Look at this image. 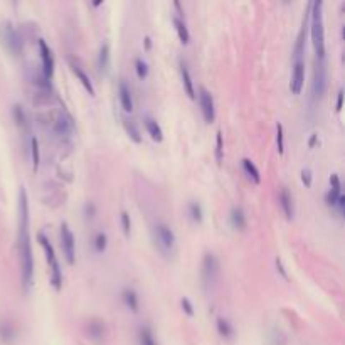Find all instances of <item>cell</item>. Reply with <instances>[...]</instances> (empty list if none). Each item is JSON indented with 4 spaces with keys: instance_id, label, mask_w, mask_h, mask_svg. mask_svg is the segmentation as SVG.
<instances>
[{
    "instance_id": "cell-14",
    "label": "cell",
    "mask_w": 345,
    "mask_h": 345,
    "mask_svg": "<svg viewBox=\"0 0 345 345\" xmlns=\"http://www.w3.org/2000/svg\"><path fill=\"white\" fill-rule=\"evenodd\" d=\"M118 96H120V103H122L123 111H127V113L133 111V96H131V90L125 81H120V84H118Z\"/></svg>"
},
{
    "instance_id": "cell-25",
    "label": "cell",
    "mask_w": 345,
    "mask_h": 345,
    "mask_svg": "<svg viewBox=\"0 0 345 345\" xmlns=\"http://www.w3.org/2000/svg\"><path fill=\"white\" fill-rule=\"evenodd\" d=\"M138 344L140 345H157L153 332L148 325H143V327H140V330H138Z\"/></svg>"
},
{
    "instance_id": "cell-9",
    "label": "cell",
    "mask_w": 345,
    "mask_h": 345,
    "mask_svg": "<svg viewBox=\"0 0 345 345\" xmlns=\"http://www.w3.org/2000/svg\"><path fill=\"white\" fill-rule=\"evenodd\" d=\"M199 106L200 111H202V116L207 123H212L216 120V105H214V98H212L211 91H207L204 86L199 88Z\"/></svg>"
},
{
    "instance_id": "cell-7",
    "label": "cell",
    "mask_w": 345,
    "mask_h": 345,
    "mask_svg": "<svg viewBox=\"0 0 345 345\" xmlns=\"http://www.w3.org/2000/svg\"><path fill=\"white\" fill-rule=\"evenodd\" d=\"M61 246L62 253L66 256V261L69 264H74L76 261V239L73 234L71 227L68 226V222L61 224Z\"/></svg>"
},
{
    "instance_id": "cell-10",
    "label": "cell",
    "mask_w": 345,
    "mask_h": 345,
    "mask_svg": "<svg viewBox=\"0 0 345 345\" xmlns=\"http://www.w3.org/2000/svg\"><path fill=\"white\" fill-rule=\"evenodd\" d=\"M39 46V53H41V59H42V76L49 81L54 74V56L51 47L47 46V42L44 39H39L37 41Z\"/></svg>"
},
{
    "instance_id": "cell-29",
    "label": "cell",
    "mask_w": 345,
    "mask_h": 345,
    "mask_svg": "<svg viewBox=\"0 0 345 345\" xmlns=\"http://www.w3.org/2000/svg\"><path fill=\"white\" fill-rule=\"evenodd\" d=\"M14 118L19 127L22 128H29V122H27V115H25L24 108L20 105H14Z\"/></svg>"
},
{
    "instance_id": "cell-41",
    "label": "cell",
    "mask_w": 345,
    "mask_h": 345,
    "mask_svg": "<svg viewBox=\"0 0 345 345\" xmlns=\"http://www.w3.org/2000/svg\"><path fill=\"white\" fill-rule=\"evenodd\" d=\"M330 187H332V189H340V179L337 174L330 175Z\"/></svg>"
},
{
    "instance_id": "cell-30",
    "label": "cell",
    "mask_w": 345,
    "mask_h": 345,
    "mask_svg": "<svg viewBox=\"0 0 345 345\" xmlns=\"http://www.w3.org/2000/svg\"><path fill=\"white\" fill-rule=\"evenodd\" d=\"M94 249H96L98 253H103L106 249V246H108V237H106V234L100 231V233H96V236H94Z\"/></svg>"
},
{
    "instance_id": "cell-19",
    "label": "cell",
    "mask_w": 345,
    "mask_h": 345,
    "mask_svg": "<svg viewBox=\"0 0 345 345\" xmlns=\"http://www.w3.org/2000/svg\"><path fill=\"white\" fill-rule=\"evenodd\" d=\"M88 335L94 342H101L105 339V324L100 320L90 322V325H88Z\"/></svg>"
},
{
    "instance_id": "cell-5",
    "label": "cell",
    "mask_w": 345,
    "mask_h": 345,
    "mask_svg": "<svg viewBox=\"0 0 345 345\" xmlns=\"http://www.w3.org/2000/svg\"><path fill=\"white\" fill-rule=\"evenodd\" d=\"M0 37L5 46V49L9 51L12 56H20L24 51V42H22L20 34L17 32V29L14 27V24L10 20H5L0 27Z\"/></svg>"
},
{
    "instance_id": "cell-3",
    "label": "cell",
    "mask_w": 345,
    "mask_h": 345,
    "mask_svg": "<svg viewBox=\"0 0 345 345\" xmlns=\"http://www.w3.org/2000/svg\"><path fill=\"white\" fill-rule=\"evenodd\" d=\"M39 239V244L42 246L44 253H46V261L49 264V270H51V285L56 291H59L61 286H62V271H61V266H59V261H57V256H56V251H54L53 244L49 243L46 236L42 233H39L37 236Z\"/></svg>"
},
{
    "instance_id": "cell-28",
    "label": "cell",
    "mask_w": 345,
    "mask_h": 345,
    "mask_svg": "<svg viewBox=\"0 0 345 345\" xmlns=\"http://www.w3.org/2000/svg\"><path fill=\"white\" fill-rule=\"evenodd\" d=\"M31 157H32V168L37 170L39 162H41V150H39V142L36 137L31 138Z\"/></svg>"
},
{
    "instance_id": "cell-15",
    "label": "cell",
    "mask_w": 345,
    "mask_h": 345,
    "mask_svg": "<svg viewBox=\"0 0 345 345\" xmlns=\"http://www.w3.org/2000/svg\"><path fill=\"white\" fill-rule=\"evenodd\" d=\"M143 125H145L146 131H148V135L152 137V140L155 142L163 140V130L162 127L157 123V120H153L152 116H143Z\"/></svg>"
},
{
    "instance_id": "cell-36",
    "label": "cell",
    "mask_w": 345,
    "mask_h": 345,
    "mask_svg": "<svg viewBox=\"0 0 345 345\" xmlns=\"http://www.w3.org/2000/svg\"><path fill=\"white\" fill-rule=\"evenodd\" d=\"M122 226H123V233L127 234V236H130V231H131V219H130V214H128L127 211L122 212Z\"/></svg>"
},
{
    "instance_id": "cell-23",
    "label": "cell",
    "mask_w": 345,
    "mask_h": 345,
    "mask_svg": "<svg viewBox=\"0 0 345 345\" xmlns=\"http://www.w3.org/2000/svg\"><path fill=\"white\" fill-rule=\"evenodd\" d=\"M241 165H243L244 174L248 175V177L251 179L253 182H254V183L261 182V174H259L258 167H256V165L253 163L251 160H249V159H243V160H241Z\"/></svg>"
},
{
    "instance_id": "cell-20",
    "label": "cell",
    "mask_w": 345,
    "mask_h": 345,
    "mask_svg": "<svg viewBox=\"0 0 345 345\" xmlns=\"http://www.w3.org/2000/svg\"><path fill=\"white\" fill-rule=\"evenodd\" d=\"M172 22H174V27H175V31H177V36H179V39H181V42L183 44V46H187V44L190 42V32H189V29H187L185 20H182L181 17L175 16L174 19H172Z\"/></svg>"
},
{
    "instance_id": "cell-26",
    "label": "cell",
    "mask_w": 345,
    "mask_h": 345,
    "mask_svg": "<svg viewBox=\"0 0 345 345\" xmlns=\"http://www.w3.org/2000/svg\"><path fill=\"white\" fill-rule=\"evenodd\" d=\"M187 212H189L190 219H192L194 222H200L204 218V211H202V205L199 202H196V200H190L189 205H187Z\"/></svg>"
},
{
    "instance_id": "cell-40",
    "label": "cell",
    "mask_w": 345,
    "mask_h": 345,
    "mask_svg": "<svg viewBox=\"0 0 345 345\" xmlns=\"http://www.w3.org/2000/svg\"><path fill=\"white\" fill-rule=\"evenodd\" d=\"M274 263H276V268H278V271H280V274L285 278V280H288V273H286V270H285V266H283V261H281L280 258H276L274 259Z\"/></svg>"
},
{
    "instance_id": "cell-39",
    "label": "cell",
    "mask_w": 345,
    "mask_h": 345,
    "mask_svg": "<svg viewBox=\"0 0 345 345\" xmlns=\"http://www.w3.org/2000/svg\"><path fill=\"white\" fill-rule=\"evenodd\" d=\"M94 214H96V207H94L93 202H88L84 205V216H86L88 219H93Z\"/></svg>"
},
{
    "instance_id": "cell-45",
    "label": "cell",
    "mask_w": 345,
    "mask_h": 345,
    "mask_svg": "<svg viewBox=\"0 0 345 345\" xmlns=\"http://www.w3.org/2000/svg\"><path fill=\"white\" fill-rule=\"evenodd\" d=\"M145 47H146V49H150V47H152V39H150L148 36L145 37Z\"/></svg>"
},
{
    "instance_id": "cell-13",
    "label": "cell",
    "mask_w": 345,
    "mask_h": 345,
    "mask_svg": "<svg viewBox=\"0 0 345 345\" xmlns=\"http://www.w3.org/2000/svg\"><path fill=\"white\" fill-rule=\"evenodd\" d=\"M278 200H280V205H281V211H283L285 218L288 221L293 219V214H295V209H293V197L290 194V190L286 187H281L280 190V196H278Z\"/></svg>"
},
{
    "instance_id": "cell-24",
    "label": "cell",
    "mask_w": 345,
    "mask_h": 345,
    "mask_svg": "<svg viewBox=\"0 0 345 345\" xmlns=\"http://www.w3.org/2000/svg\"><path fill=\"white\" fill-rule=\"evenodd\" d=\"M123 127H125V131H127V135L131 138L135 143H142V135H140V130H138L137 123L133 122V120H128L125 118L123 120Z\"/></svg>"
},
{
    "instance_id": "cell-16",
    "label": "cell",
    "mask_w": 345,
    "mask_h": 345,
    "mask_svg": "<svg viewBox=\"0 0 345 345\" xmlns=\"http://www.w3.org/2000/svg\"><path fill=\"white\" fill-rule=\"evenodd\" d=\"M181 76H182V84H183V90H185L187 96L189 98H196V88H194V81H192V76H190V71L187 68V64L183 61H181Z\"/></svg>"
},
{
    "instance_id": "cell-22",
    "label": "cell",
    "mask_w": 345,
    "mask_h": 345,
    "mask_svg": "<svg viewBox=\"0 0 345 345\" xmlns=\"http://www.w3.org/2000/svg\"><path fill=\"white\" fill-rule=\"evenodd\" d=\"M216 327H218V333L222 337V339L229 340L231 337L234 335V327L229 320H227V318L218 317V320H216Z\"/></svg>"
},
{
    "instance_id": "cell-33",
    "label": "cell",
    "mask_w": 345,
    "mask_h": 345,
    "mask_svg": "<svg viewBox=\"0 0 345 345\" xmlns=\"http://www.w3.org/2000/svg\"><path fill=\"white\" fill-rule=\"evenodd\" d=\"M222 157H224L222 133L221 131H218V133H216V160H218V163L222 162Z\"/></svg>"
},
{
    "instance_id": "cell-32",
    "label": "cell",
    "mask_w": 345,
    "mask_h": 345,
    "mask_svg": "<svg viewBox=\"0 0 345 345\" xmlns=\"http://www.w3.org/2000/svg\"><path fill=\"white\" fill-rule=\"evenodd\" d=\"M340 196H342V190L332 189V187H330V190L325 194V202L328 205H332V207H335V204H337V200H339Z\"/></svg>"
},
{
    "instance_id": "cell-12",
    "label": "cell",
    "mask_w": 345,
    "mask_h": 345,
    "mask_svg": "<svg viewBox=\"0 0 345 345\" xmlns=\"http://www.w3.org/2000/svg\"><path fill=\"white\" fill-rule=\"evenodd\" d=\"M229 224L233 226V229L236 231H244L246 226H248V218H246V212L243 207L239 205H234L229 212Z\"/></svg>"
},
{
    "instance_id": "cell-42",
    "label": "cell",
    "mask_w": 345,
    "mask_h": 345,
    "mask_svg": "<svg viewBox=\"0 0 345 345\" xmlns=\"http://www.w3.org/2000/svg\"><path fill=\"white\" fill-rule=\"evenodd\" d=\"M342 105H344V90H339V93H337V105H335L337 111L342 109Z\"/></svg>"
},
{
    "instance_id": "cell-4",
    "label": "cell",
    "mask_w": 345,
    "mask_h": 345,
    "mask_svg": "<svg viewBox=\"0 0 345 345\" xmlns=\"http://www.w3.org/2000/svg\"><path fill=\"white\" fill-rule=\"evenodd\" d=\"M153 241L155 246L159 248V251L165 256H172L177 246V237H175L174 231L170 226H167L165 222H157L153 226Z\"/></svg>"
},
{
    "instance_id": "cell-44",
    "label": "cell",
    "mask_w": 345,
    "mask_h": 345,
    "mask_svg": "<svg viewBox=\"0 0 345 345\" xmlns=\"http://www.w3.org/2000/svg\"><path fill=\"white\" fill-rule=\"evenodd\" d=\"M317 138H318L317 133H313L310 137V140H308V146H310V148H313V146H315V143H317Z\"/></svg>"
},
{
    "instance_id": "cell-31",
    "label": "cell",
    "mask_w": 345,
    "mask_h": 345,
    "mask_svg": "<svg viewBox=\"0 0 345 345\" xmlns=\"http://www.w3.org/2000/svg\"><path fill=\"white\" fill-rule=\"evenodd\" d=\"M135 69H137V76L140 79H145L148 76V64L142 59V57H137L135 59Z\"/></svg>"
},
{
    "instance_id": "cell-1",
    "label": "cell",
    "mask_w": 345,
    "mask_h": 345,
    "mask_svg": "<svg viewBox=\"0 0 345 345\" xmlns=\"http://www.w3.org/2000/svg\"><path fill=\"white\" fill-rule=\"evenodd\" d=\"M19 258L22 285L25 290H29L34 280V256L29 229V197L24 187H20L19 192Z\"/></svg>"
},
{
    "instance_id": "cell-21",
    "label": "cell",
    "mask_w": 345,
    "mask_h": 345,
    "mask_svg": "<svg viewBox=\"0 0 345 345\" xmlns=\"http://www.w3.org/2000/svg\"><path fill=\"white\" fill-rule=\"evenodd\" d=\"M122 296H123L125 305H127L131 311H138V307H140V298H138L137 291H135L133 288H125Z\"/></svg>"
},
{
    "instance_id": "cell-34",
    "label": "cell",
    "mask_w": 345,
    "mask_h": 345,
    "mask_svg": "<svg viewBox=\"0 0 345 345\" xmlns=\"http://www.w3.org/2000/svg\"><path fill=\"white\" fill-rule=\"evenodd\" d=\"M0 335H2L3 340H14V337H16V330H14V327L10 324H2L0 325Z\"/></svg>"
},
{
    "instance_id": "cell-43",
    "label": "cell",
    "mask_w": 345,
    "mask_h": 345,
    "mask_svg": "<svg viewBox=\"0 0 345 345\" xmlns=\"http://www.w3.org/2000/svg\"><path fill=\"white\" fill-rule=\"evenodd\" d=\"M335 207H337V211H339L340 214H344V209H345V196H344V194L339 197V200H337Z\"/></svg>"
},
{
    "instance_id": "cell-11",
    "label": "cell",
    "mask_w": 345,
    "mask_h": 345,
    "mask_svg": "<svg viewBox=\"0 0 345 345\" xmlns=\"http://www.w3.org/2000/svg\"><path fill=\"white\" fill-rule=\"evenodd\" d=\"M305 84V62L303 61H295L293 64V73H291V81H290V90L293 94H300Z\"/></svg>"
},
{
    "instance_id": "cell-35",
    "label": "cell",
    "mask_w": 345,
    "mask_h": 345,
    "mask_svg": "<svg viewBox=\"0 0 345 345\" xmlns=\"http://www.w3.org/2000/svg\"><path fill=\"white\" fill-rule=\"evenodd\" d=\"M276 146H278V153L285 152V133H283V125L276 123Z\"/></svg>"
},
{
    "instance_id": "cell-17",
    "label": "cell",
    "mask_w": 345,
    "mask_h": 345,
    "mask_svg": "<svg viewBox=\"0 0 345 345\" xmlns=\"http://www.w3.org/2000/svg\"><path fill=\"white\" fill-rule=\"evenodd\" d=\"M71 69H73V73L76 74V78L81 81V84L84 86V90L88 91V93L91 94V96H94V86H93V81L90 79V76L86 74V73L83 71V68L79 64H76V62H73L71 61Z\"/></svg>"
},
{
    "instance_id": "cell-8",
    "label": "cell",
    "mask_w": 345,
    "mask_h": 345,
    "mask_svg": "<svg viewBox=\"0 0 345 345\" xmlns=\"http://www.w3.org/2000/svg\"><path fill=\"white\" fill-rule=\"evenodd\" d=\"M311 91L317 100L324 98L327 91V68L325 61H317L315 64V73H313V83H311Z\"/></svg>"
},
{
    "instance_id": "cell-27",
    "label": "cell",
    "mask_w": 345,
    "mask_h": 345,
    "mask_svg": "<svg viewBox=\"0 0 345 345\" xmlns=\"http://www.w3.org/2000/svg\"><path fill=\"white\" fill-rule=\"evenodd\" d=\"M54 128H56V131L59 135H69L73 130V118L69 115H66V118L64 116H61V118L56 122V127Z\"/></svg>"
},
{
    "instance_id": "cell-38",
    "label": "cell",
    "mask_w": 345,
    "mask_h": 345,
    "mask_svg": "<svg viewBox=\"0 0 345 345\" xmlns=\"http://www.w3.org/2000/svg\"><path fill=\"white\" fill-rule=\"evenodd\" d=\"M311 181H313V175H311L310 168H303L302 170V182L307 187H311Z\"/></svg>"
},
{
    "instance_id": "cell-2",
    "label": "cell",
    "mask_w": 345,
    "mask_h": 345,
    "mask_svg": "<svg viewBox=\"0 0 345 345\" xmlns=\"http://www.w3.org/2000/svg\"><path fill=\"white\" fill-rule=\"evenodd\" d=\"M310 32L317 61H325V29H324V2H310Z\"/></svg>"
},
{
    "instance_id": "cell-18",
    "label": "cell",
    "mask_w": 345,
    "mask_h": 345,
    "mask_svg": "<svg viewBox=\"0 0 345 345\" xmlns=\"http://www.w3.org/2000/svg\"><path fill=\"white\" fill-rule=\"evenodd\" d=\"M109 57H111V51H109V44L103 42L98 53V69L100 73H106L109 68Z\"/></svg>"
},
{
    "instance_id": "cell-6",
    "label": "cell",
    "mask_w": 345,
    "mask_h": 345,
    "mask_svg": "<svg viewBox=\"0 0 345 345\" xmlns=\"http://www.w3.org/2000/svg\"><path fill=\"white\" fill-rule=\"evenodd\" d=\"M219 273H221V266H219V259L214 253H205L202 258V270H200V278H202L204 288H212L219 280Z\"/></svg>"
},
{
    "instance_id": "cell-37",
    "label": "cell",
    "mask_w": 345,
    "mask_h": 345,
    "mask_svg": "<svg viewBox=\"0 0 345 345\" xmlns=\"http://www.w3.org/2000/svg\"><path fill=\"white\" fill-rule=\"evenodd\" d=\"M181 307H182V310L189 315V317H194V305L189 298H187V296H183V298L181 300Z\"/></svg>"
}]
</instances>
